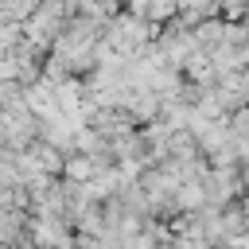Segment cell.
Listing matches in <instances>:
<instances>
[{
	"label": "cell",
	"instance_id": "obj_6",
	"mask_svg": "<svg viewBox=\"0 0 249 249\" xmlns=\"http://www.w3.org/2000/svg\"><path fill=\"white\" fill-rule=\"evenodd\" d=\"M54 4H62L66 12H74V8H82V0H54Z\"/></svg>",
	"mask_w": 249,
	"mask_h": 249
},
{
	"label": "cell",
	"instance_id": "obj_2",
	"mask_svg": "<svg viewBox=\"0 0 249 249\" xmlns=\"http://www.w3.org/2000/svg\"><path fill=\"white\" fill-rule=\"evenodd\" d=\"M195 47H198V35L195 31H187V27H179V23H171L163 35H160V51L163 54H171L175 62H191L195 58Z\"/></svg>",
	"mask_w": 249,
	"mask_h": 249
},
{
	"label": "cell",
	"instance_id": "obj_1",
	"mask_svg": "<svg viewBox=\"0 0 249 249\" xmlns=\"http://www.w3.org/2000/svg\"><path fill=\"white\" fill-rule=\"evenodd\" d=\"M152 27H156V23H148V19L136 16V12H128V16H113V23H109V47L132 54V51H140V47L148 43Z\"/></svg>",
	"mask_w": 249,
	"mask_h": 249
},
{
	"label": "cell",
	"instance_id": "obj_5",
	"mask_svg": "<svg viewBox=\"0 0 249 249\" xmlns=\"http://www.w3.org/2000/svg\"><path fill=\"white\" fill-rule=\"evenodd\" d=\"M78 12H82V16H93V19H109V16L117 12V0H82Z\"/></svg>",
	"mask_w": 249,
	"mask_h": 249
},
{
	"label": "cell",
	"instance_id": "obj_4",
	"mask_svg": "<svg viewBox=\"0 0 249 249\" xmlns=\"http://www.w3.org/2000/svg\"><path fill=\"white\" fill-rule=\"evenodd\" d=\"M195 35H198V47H226L230 23H222V19H202V23H195Z\"/></svg>",
	"mask_w": 249,
	"mask_h": 249
},
{
	"label": "cell",
	"instance_id": "obj_3",
	"mask_svg": "<svg viewBox=\"0 0 249 249\" xmlns=\"http://www.w3.org/2000/svg\"><path fill=\"white\" fill-rule=\"evenodd\" d=\"M128 12L144 16L148 23H163V19L179 16V0H128Z\"/></svg>",
	"mask_w": 249,
	"mask_h": 249
}]
</instances>
